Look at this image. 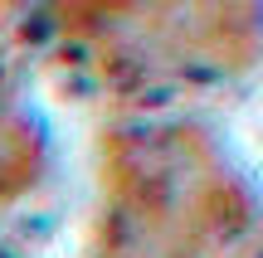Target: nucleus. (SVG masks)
<instances>
[{
	"instance_id": "nucleus-1",
	"label": "nucleus",
	"mask_w": 263,
	"mask_h": 258,
	"mask_svg": "<svg viewBox=\"0 0 263 258\" xmlns=\"http://www.w3.org/2000/svg\"><path fill=\"white\" fill-rule=\"evenodd\" d=\"M239 185L200 127H117L98 151L88 258H210L239 229Z\"/></svg>"
},
{
	"instance_id": "nucleus-2",
	"label": "nucleus",
	"mask_w": 263,
	"mask_h": 258,
	"mask_svg": "<svg viewBox=\"0 0 263 258\" xmlns=\"http://www.w3.org/2000/svg\"><path fill=\"white\" fill-rule=\"evenodd\" d=\"M59 54L112 93H156L244 68L258 0H49Z\"/></svg>"
},
{
	"instance_id": "nucleus-3",
	"label": "nucleus",
	"mask_w": 263,
	"mask_h": 258,
	"mask_svg": "<svg viewBox=\"0 0 263 258\" xmlns=\"http://www.w3.org/2000/svg\"><path fill=\"white\" fill-rule=\"evenodd\" d=\"M49 171V142L15 64L0 54V210L25 200Z\"/></svg>"
},
{
	"instance_id": "nucleus-4",
	"label": "nucleus",
	"mask_w": 263,
	"mask_h": 258,
	"mask_svg": "<svg viewBox=\"0 0 263 258\" xmlns=\"http://www.w3.org/2000/svg\"><path fill=\"white\" fill-rule=\"evenodd\" d=\"M0 258H10V253H5V249H0Z\"/></svg>"
},
{
	"instance_id": "nucleus-5",
	"label": "nucleus",
	"mask_w": 263,
	"mask_h": 258,
	"mask_svg": "<svg viewBox=\"0 0 263 258\" xmlns=\"http://www.w3.org/2000/svg\"><path fill=\"white\" fill-rule=\"evenodd\" d=\"M0 5H10V0H0Z\"/></svg>"
}]
</instances>
